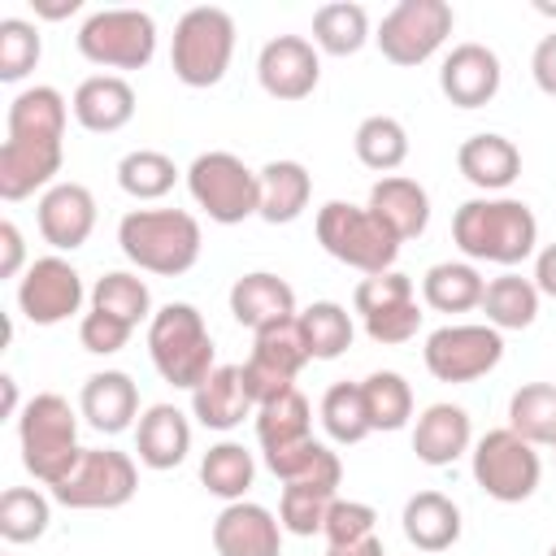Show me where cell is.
I'll return each mask as SVG.
<instances>
[{
    "mask_svg": "<svg viewBox=\"0 0 556 556\" xmlns=\"http://www.w3.org/2000/svg\"><path fill=\"white\" fill-rule=\"evenodd\" d=\"M261 174V222L269 226H287L308 208L313 195V174L300 161H269Z\"/></svg>",
    "mask_w": 556,
    "mask_h": 556,
    "instance_id": "obj_29",
    "label": "cell"
},
{
    "mask_svg": "<svg viewBox=\"0 0 556 556\" xmlns=\"http://www.w3.org/2000/svg\"><path fill=\"white\" fill-rule=\"evenodd\" d=\"M361 321H365V334H369L374 343L395 348V343H408V339L421 330V308H417V300H404V304L382 308V313L361 317Z\"/></svg>",
    "mask_w": 556,
    "mask_h": 556,
    "instance_id": "obj_47",
    "label": "cell"
},
{
    "mask_svg": "<svg viewBox=\"0 0 556 556\" xmlns=\"http://www.w3.org/2000/svg\"><path fill=\"white\" fill-rule=\"evenodd\" d=\"M43 39L39 26L26 17H4L0 22V83H22L39 65Z\"/></svg>",
    "mask_w": 556,
    "mask_h": 556,
    "instance_id": "obj_43",
    "label": "cell"
},
{
    "mask_svg": "<svg viewBox=\"0 0 556 556\" xmlns=\"http://www.w3.org/2000/svg\"><path fill=\"white\" fill-rule=\"evenodd\" d=\"M482 291H486V278L478 274L473 261H439L421 278V300L434 313H469V308H482Z\"/></svg>",
    "mask_w": 556,
    "mask_h": 556,
    "instance_id": "obj_31",
    "label": "cell"
},
{
    "mask_svg": "<svg viewBox=\"0 0 556 556\" xmlns=\"http://www.w3.org/2000/svg\"><path fill=\"white\" fill-rule=\"evenodd\" d=\"M256 78L269 100L295 104L317 91L321 56H317L313 39H304V35H274L256 56Z\"/></svg>",
    "mask_w": 556,
    "mask_h": 556,
    "instance_id": "obj_16",
    "label": "cell"
},
{
    "mask_svg": "<svg viewBox=\"0 0 556 556\" xmlns=\"http://www.w3.org/2000/svg\"><path fill=\"white\" fill-rule=\"evenodd\" d=\"M17 443H22V465L35 482L52 486L61 482L74 460L83 456L78 447V413L70 408L65 395L56 391H39L22 404L17 413Z\"/></svg>",
    "mask_w": 556,
    "mask_h": 556,
    "instance_id": "obj_5",
    "label": "cell"
},
{
    "mask_svg": "<svg viewBox=\"0 0 556 556\" xmlns=\"http://www.w3.org/2000/svg\"><path fill=\"white\" fill-rule=\"evenodd\" d=\"M552 452H556V443H552Z\"/></svg>",
    "mask_w": 556,
    "mask_h": 556,
    "instance_id": "obj_57",
    "label": "cell"
},
{
    "mask_svg": "<svg viewBox=\"0 0 556 556\" xmlns=\"http://www.w3.org/2000/svg\"><path fill=\"white\" fill-rule=\"evenodd\" d=\"M300 330H304V343H308V356H313V361H334V356H343V352L352 348V339H356V326H352L348 308L334 304V300L308 304V308L300 313Z\"/></svg>",
    "mask_w": 556,
    "mask_h": 556,
    "instance_id": "obj_38",
    "label": "cell"
},
{
    "mask_svg": "<svg viewBox=\"0 0 556 556\" xmlns=\"http://www.w3.org/2000/svg\"><path fill=\"white\" fill-rule=\"evenodd\" d=\"M530 74H534V87L543 96H556V30L543 35L534 43V56H530Z\"/></svg>",
    "mask_w": 556,
    "mask_h": 556,
    "instance_id": "obj_49",
    "label": "cell"
},
{
    "mask_svg": "<svg viewBox=\"0 0 556 556\" xmlns=\"http://www.w3.org/2000/svg\"><path fill=\"white\" fill-rule=\"evenodd\" d=\"M469 469H473L478 491L491 495L495 504H521V500H530L539 491V478H543V460H539L534 443H526L508 426L486 430L473 443Z\"/></svg>",
    "mask_w": 556,
    "mask_h": 556,
    "instance_id": "obj_9",
    "label": "cell"
},
{
    "mask_svg": "<svg viewBox=\"0 0 556 556\" xmlns=\"http://www.w3.org/2000/svg\"><path fill=\"white\" fill-rule=\"evenodd\" d=\"M135 452H139V465L165 473V469H178L191 452V421L178 404H152L139 413L135 421Z\"/></svg>",
    "mask_w": 556,
    "mask_h": 556,
    "instance_id": "obj_22",
    "label": "cell"
},
{
    "mask_svg": "<svg viewBox=\"0 0 556 556\" xmlns=\"http://www.w3.org/2000/svg\"><path fill=\"white\" fill-rule=\"evenodd\" d=\"M65 117L70 104L56 87H26L9 100V135L0 143V200L17 204L52 187L65 156Z\"/></svg>",
    "mask_w": 556,
    "mask_h": 556,
    "instance_id": "obj_1",
    "label": "cell"
},
{
    "mask_svg": "<svg viewBox=\"0 0 556 556\" xmlns=\"http://www.w3.org/2000/svg\"><path fill=\"white\" fill-rule=\"evenodd\" d=\"M452 243L469 261L486 265H521L539 252V222L526 200L513 195H473L452 213Z\"/></svg>",
    "mask_w": 556,
    "mask_h": 556,
    "instance_id": "obj_2",
    "label": "cell"
},
{
    "mask_svg": "<svg viewBox=\"0 0 556 556\" xmlns=\"http://www.w3.org/2000/svg\"><path fill=\"white\" fill-rule=\"evenodd\" d=\"M469 447H473V426H469V413L460 404L439 400V404L421 408V417L413 426V452L421 465L443 469V465L460 460Z\"/></svg>",
    "mask_w": 556,
    "mask_h": 556,
    "instance_id": "obj_25",
    "label": "cell"
},
{
    "mask_svg": "<svg viewBox=\"0 0 556 556\" xmlns=\"http://www.w3.org/2000/svg\"><path fill=\"white\" fill-rule=\"evenodd\" d=\"M361 395H365V413H369L374 430H404L408 426V417H413V387L404 382V374L374 369L361 382Z\"/></svg>",
    "mask_w": 556,
    "mask_h": 556,
    "instance_id": "obj_40",
    "label": "cell"
},
{
    "mask_svg": "<svg viewBox=\"0 0 556 556\" xmlns=\"http://www.w3.org/2000/svg\"><path fill=\"white\" fill-rule=\"evenodd\" d=\"M369 39V13L356 0H330L313 13V48L326 56H356Z\"/></svg>",
    "mask_w": 556,
    "mask_h": 556,
    "instance_id": "obj_32",
    "label": "cell"
},
{
    "mask_svg": "<svg viewBox=\"0 0 556 556\" xmlns=\"http://www.w3.org/2000/svg\"><path fill=\"white\" fill-rule=\"evenodd\" d=\"M456 169L465 174V182H473L486 195H500L504 187L517 182L521 174V152L513 139L495 135V130H478L456 148Z\"/></svg>",
    "mask_w": 556,
    "mask_h": 556,
    "instance_id": "obj_26",
    "label": "cell"
},
{
    "mask_svg": "<svg viewBox=\"0 0 556 556\" xmlns=\"http://www.w3.org/2000/svg\"><path fill=\"white\" fill-rule=\"evenodd\" d=\"M91 308L96 313H109V317H117V321H126L135 330L139 321H152V291H148V282L139 274L109 269L91 287Z\"/></svg>",
    "mask_w": 556,
    "mask_h": 556,
    "instance_id": "obj_37",
    "label": "cell"
},
{
    "mask_svg": "<svg viewBox=\"0 0 556 556\" xmlns=\"http://www.w3.org/2000/svg\"><path fill=\"white\" fill-rule=\"evenodd\" d=\"M534 9H539V13H543V17H556V4H547V0H539V4H534Z\"/></svg>",
    "mask_w": 556,
    "mask_h": 556,
    "instance_id": "obj_55",
    "label": "cell"
},
{
    "mask_svg": "<svg viewBox=\"0 0 556 556\" xmlns=\"http://www.w3.org/2000/svg\"><path fill=\"white\" fill-rule=\"evenodd\" d=\"M374 521H378L374 504H361V500H334L330 513H326L321 534H326L330 547H352V543H361V539H374Z\"/></svg>",
    "mask_w": 556,
    "mask_h": 556,
    "instance_id": "obj_46",
    "label": "cell"
},
{
    "mask_svg": "<svg viewBox=\"0 0 556 556\" xmlns=\"http://www.w3.org/2000/svg\"><path fill=\"white\" fill-rule=\"evenodd\" d=\"M317 243L348 269H361L365 278L369 274H387L395 269V256H400V239L361 204H348V200H326L317 208Z\"/></svg>",
    "mask_w": 556,
    "mask_h": 556,
    "instance_id": "obj_7",
    "label": "cell"
},
{
    "mask_svg": "<svg viewBox=\"0 0 556 556\" xmlns=\"http://www.w3.org/2000/svg\"><path fill=\"white\" fill-rule=\"evenodd\" d=\"M452 26H456V13H452L447 0H400V4L378 22L374 43H378V52H382L391 65L413 70V65L430 61V56L447 43Z\"/></svg>",
    "mask_w": 556,
    "mask_h": 556,
    "instance_id": "obj_13",
    "label": "cell"
},
{
    "mask_svg": "<svg viewBox=\"0 0 556 556\" xmlns=\"http://www.w3.org/2000/svg\"><path fill=\"white\" fill-rule=\"evenodd\" d=\"M70 113L91 135H113L135 117V87L122 74H91L74 87Z\"/></svg>",
    "mask_w": 556,
    "mask_h": 556,
    "instance_id": "obj_23",
    "label": "cell"
},
{
    "mask_svg": "<svg viewBox=\"0 0 556 556\" xmlns=\"http://www.w3.org/2000/svg\"><path fill=\"white\" fill-rule=\"evenodd\" d=\"M230 317L239 326H248L252 334H261L278 321L295 317V291L287 278H278L269 269H252V274L235 278V287H230Z\"/></svg>",
    "mask_w": 556,
    "mask_h": 556,
    "instance_id": "obj_20",
    "label": "cell"
},
{
    "mask_svg": "<svg viewBox=\"0 0 556 556\" xmlns=\"http://www.w3.org/2000/svg\"><path fill=\"white\" fill-rule=\"evenodd\" d=\"M400 243L426 235L430 226V195L417 178H404V174H387L369 187V204H365Z\"/></svg>",
    "mask_w": 556,
    "mask_h": 556,
    "instance_id": "obj_24",
    "label": "cell"
},
{
    "mask_svg": "<svg viewBox=\"0 0 556 556\" xmlns=\"http://www.w3.org/2000/svg\"><path fill=\"white\" fill-rule=\"evenodd\" d=\"M317 413H321V430H326L334 443H343V447H352V443H361L365 434H374L369 413H365L361 382H334V387H326Z\"/></svg>",
    "mask_w": 556,
    "mask_h": 556,
    "instance_id": "obj_41",
    "label": "cell"
},
{
    "mask_svg": "<svg viewBox=\"0 0 556 556\" xmlns=\"http://www.w3.org/2000/svg\"><path fill=\"white\" fill-rule=\"evenodd\" d=\"M421 361L434 382H478L504 361V334L486 321H452L426 334Z\"/></svg>",
    "mask_w": 556,
    "mask_h": 556,
    "instance_id": "obj_11",
    "label": "cell"
},
{
    "mask_svg": "<svg viewBox=\"0 0 556 556\" xmlns=\"http://www.w3.org/2000/svg\"><path fill=\"white\" fill-rule=\"evenodd\" d=\"M339 495L334 491H317V486H282V500H278V521L287 534H321L326 526V513Z\"/></svg>",
    "mask_w": 556,
    "mask_h": 556,
    "instance_id": "obj_44",
    "label": "cell"
},
{
    "mask_svg": "<svg viewBox=\"0 0 556 556\" xmlns=\"http://www.w3.org/2000/svg\"><path fill=\"white\" fill-rule=\"evenodd\" d=\"M30 4H35V17H48V22L74 17L83 9V0H30Z\"/></svg>",
    "mask_w": 556,
    "mask_h": 556,
    "instance_id": "obj_52",
    "label": "cell"
},
{
    "mask_svg": "<svg viewBox=\"0 0 556 556\" xmlns=\"http://www.w3.org/2000/svg\"><path fill=\"white\" fill-rule=\"evenodd\" d=\"M117 248L135 269L178 278L200 261L204 235L187 208H130L117 222Z\"/></svg>",
    "mask_w": 556,
    "mask_h": 556,
    "instance_id": "obj_3",
    "label": "cell"
},
{
    "mask_svg": "<svg viewBox=\"0 0 556 556\" xmlns=\"http://www.w3.org/2000/svg\"><path fill=\"white\" fill-rule=\"evenodd\" d=\"M404 300H417V295H413V278L400 274V269L369 274V278H361L356 291H352V304H356L361 317H374V313L395 308V304H404Z\"/></svg>",
    "mask_w": 556,
    "mask_h": 556,
    "instance_id": "obj_45",
    "label": "cell"
},
{
    "mask_svg": "<svg viewBox=\"0 0 556 556\" xmlns=\"http://www.w3.org/2000/svg\"><path fill=\"white\" fill-rule=\"evenodd\" d=\"M304 439H313V408L300 395V387L256 404V443H261L265 456L287 452V447H295Z\"/></svg>",
    "mask_w": 556,
    "mask_h": 556,
    "instance_id": "obj_30",
    "label": "cell"
},
{
    "mask_svg": "<svg viewBox=\"0 0 556 556\" xmlns=\"http://www.w3.org/2000/svg\"><path fill=\"white\" fill-rule=\"evenodd\" d=\"M308 361L313 356H308V343H304V330H300V313L291 321H278V326L261 330L252 339L248 361L239 365L252 404H265V400L282 395V391H291Z\"/></svg>",
    "mask_w": 556,
    "mask_h": 556,
    "instance_id": "obj_14",
    "label": "cell"
},
{
    "mask_svg": "<svg viewBox=\"0 0 556 556\" xmlns=\"http://www.w3.org/2000/svg\"><path fill=\"white\" fill-rule=\"evenodd\" d=\"M35 226L48 248L74 252L96 230V195L83 182H52L35 204Z\"/></svg>",
    "mask_w": 556,
    "mask_h": 556,
    "instance_id": "obj_18",
    "label": "cell"
},
{
    "mask_svg": "<svg viewBox=\"0 0 556 556\" xmlns=\"http://www.w3.org/2000/svg\"><path fill=\"white\" fill-rule=\"evenodd\" d=\"M256 404L243 387V369L239 365H217L195 391H191V417L204 430H235L243 426V417H252Z\"/></svg>",
    "mask_w": 556,
    "mask_h": 556,
    "instance_id": "obj_27",
    "label": "cell"
},
{
    "mask_svg": "<svg viewBox=\"0 0 556 556\" xmlns=\"http://www.w3.org/2000/svg\"><path fill=\"white\" fill-rule=\"evenodd\" d=\"M187 191L217 226H239L261 213V174L235 152H200L187 165Z\"/></svg>",
    "mask_w": 556,
    "mask_h": 556,
    "instance_id": "obj_8",
    "label": "cell"
},
{
    "mask_svg": "<svg viewBox=\"0 0 556 556\" xmlns=\"http://www.w3.org/2000/svg\"><path fill=\"white\" fill-rule=\"evenodd\" d=\"M74 39L100 70H143L156 56V22L143 9H96L83 17Z\"/></svg>",
    "mask_w": 556,
    "mask_h": 556,
    "instance_id": "obj_10",
    "label": "cell"
},
{
    "mask_svg": "<svg viewBox=\"0 0 556 556\" xmlns=\"http://www.w3.org/2000/svg\"><path fill=\"white\" fill-rule=\"evenodd\" d=\"M508 430L534 447L556 443V382H521L508 400Z\"/></svg>",
    "mask_w": 556,
    "mask_h": 556,
    "instance_id": "obj_36",
    "label": "cell"
},
{
    "mask_svg": "<svg viewBox=\"0 0 556 556\" xmlns=\"http://www.w3.org/2000/svg\"><path fill=\"white\" fill-rule=\"evenodd\" d=\"M252 478H256V460H252V452H248L243 443H235V439L213 443V447L204 452V460H200V482H204V491L217 495V500H226V504L243 500L248 486H252Z\"/></svg>",
    "mask_w": 556,
    "mask_h": 556,
    "instance_id": "obj_34",
    "label": "cell"
},
{
    "mask_svg": "<svg viewBox=\"0 0 556 556\" xmlns=\"http://www.w3.org/2000/svg\"><path fill=\"white\" fill-rule=\"evenodd\" d=\"M217 556H282V521L252 500H235L213 521Z\"/></svg>",
    "mask_w": 556,
    "mask_h": 556,
    "instance_id": "obj_19",
    "label": "cell"
},
{
    "mask_svg": "<svg viewBox=\"0 0 556 556\" xmlns=\"http://www.w3.org/2000/svg\"><path fill=\"white\" fill-rule=\"evenodd\" d=\"M326 556H387V547H382V539L374 534V539H361V543H352V547H330Z\"/></svg>",
    "mask_w": 556,
    "mask_h": 556,
    "instance_id": "obj_53",
    "label": "cell"
},
{
    "mask_svg": "<svg viewBox=\"0 0 556 556\" xmlns=\"http://www.w3.org/2000/svg\"><path fill=\"white\" fill-rule=\"evenodd\" d=\"M0 387H4V417H17L22 408H17V378H0Z\"/></svg>",
    "mask_w": 556,
    "mask_h": 556,
    "instance_id": "obj_54",
    "label": "cell"
},
{
    "mask_svg": "<svg viewBox=\"0 0 556 556\" xmlns=\"http://www.w3.org/2000/svg\"><path fill=\"white\" fill-rule=\"evenodd\" d=\"M235 56V17L217 4H195L174 22L169 70L182 87H217Z\"/></svg>",
    "mask_w": 556,
    "mask_h": 556,
    "instance_id": "obj_6",
    "label": "cell"
},
{
    "mask_svg": "<svg viewBox=\"0 0 556 556\" xmlns=\"http://www.w3.org/2000/svg\"><path fill=\"white\" fill-rule=\"evenodd\" d=\"M539 300H543V295H539L534 278H521V274L504 269V274L491 278L486 291H482L486 326H495L500 334H504V330H526V326H534V317H539Z\"/></svg>",
    "mask_w": 556,
    "mask_h": 556,
    "instance_id": "obj_33",
    "label": "cell"
},
{
    "mask_svg": "<svg viewBox=\"0 0 556 556\" xmlns=\"http://www.w3.org/2000/svg\"><path fill=\"white\" fill-rule=\"evenodd\" d=\"M174 182H178V165L156 148H135L117 161V187L139 204L161 200L165 191H174Z\"/></svg>",
    "mask_w": 556,
    "mask_h": 556,
    "instance_id": "obj_39",
    "label": "cell"
},
{
    "mask_svg": "<svg viewBox=\"0 0 556 556\" xmlns=\"http://www.w3.org/2000/svg\"><path fill=\"white\" fill-rule=\"evenodd\" d=\"M213 334L200 317L195 304L169 300L152 313L148 321V356L156 365V374L178 387V391H195L217 365H213Z\"/></svg>",
    "mask_w": 556,
    "mask_h": 556,
    "instance_id": "obj_4",
    "label": "cell"
},
{
    "mask_svg": "<svg viewBox=\"0 0 556 556\" xmlns=\"http://www.w3.org/2000/svg\"><path fill=\"white\" fill-rule=\"evenodd\" d=\"M130 326L126 321H117V317H109V313H96V308H87L83 317H78V343H83V352H91V356H113V352H122L126 343H130Z\"/></svg>",
    "mask_w": 556,
    "mask_h": 556,
    "instance_id": "obj_48",
    "label": "cell"
},
{
    "mask_svg": "<svg viewBox=\"0 0 556 556\" xmlns=\"http://www.w3.org/2000/svg\"><path fill=\"white\" fill-rule=\"evenodd\" d=\"M48 491L65 508H122L139 491V465L117 447H83L74 469Z\"/></svg>",
    "mask_w": 556,
    "mask_h": 556,
    "instance_id": "obj_12",
    "label": "cell"
},
{
    "mask_svg": "<svg viewBox=\"0 0 556 556\" xmlns=\"http://www.w3.org/2000/svg\"><path fill=\"white\" fill-rule=\"evenodd\" d=\"M83 274L61 252L30 261L26 274L17 278V313L30 326H61L83 308Z\"/></svg>",
    "mask_w": 556,
    "mask_h": 556,
    "instance_id": "obj_15",
    "label": "cell"
},
{
    "mask_svg": "<svg viewBox=\"0 0 556 556\" xmlns=\"http://www.w3.org/2000/svg\"><path fill=\"white\" fill-rule=\"evenodd\" d=\"M26 265V243H22V230L13 222H0V274L4 278H17Z\"/></svg>",
    "mask_w": 556,
    "mask_h": 556,
    "instance_id": "obj_50",
    "label": "cell"
},
{
    "mask_svg": "<svg viewBox=\"0 0 556 556\" xmlns=\"http://www.w3.org/2000/svg\"><path fill=\"white\" fill-rule=\"evenodd\" d=\"M52 504L35 486H9L0 495V539L4 543H35L48 534Z\"/></svg>",
    "mask_w": 556,
    "mask_h": 556,
    "instance_id": "obj_42",
    "label": "cell"
},
{
    "mask_svg": "<svg viewBox=\"0 0 556 556\" xmlns=\"http://www.w3.org/2000/svg\"><path fill=\"white\" fill-rule=\"evenodd\" d=\"M534 287H539V295L556 300V243L534 252Z\"/></svg>",
    "mask_w": 556,
    "mask_h": 556,
    "instance_id": "obj_51",
    "label": "cell"
},
{
    "mask_svg": "<svg viewBox=\"0 0 556 556\" xmlns=\"http://www.w3.org/2000/svg\"><path fill=\"white\" fill-rule=\"evenodd\" d=\"M352 148H356V161H361L365 169H374V174L387 178L391 169H400V165L408 161V130H404L391 113H369V117L356 126Z\"/></svg>",
    "mask_w": 556,
    "mask_h": 556,
    "instance_id": "obj_35",
    "label": "cell"
},
{
    "mask_svg": "<svg viewBox=\"0 0 556 556\" xmlns=\"http://www.w3.org/2000/svg\"><path fill=\"white\" fill-rule=\"evenodd\" d=\"M547 556H556V543H552V552H547Z\"/></svg>",
    "mask_w": 556,
    "mask_h": 556,
    "instance_id": "obj_56",
    "label": "cell"
},
{
    "mask_svg": "<svg viewBox=\"0 0 556 556\" xmlns=\"http://www.w3.org/2000/svg\"><path fill=\"white\" fill-rule=\"evenodd\" d=\"M400 526H404V539L417 552L434 556V552H447L460 539V508L443 491H417V495L404 500Z\"/></svg>",
    "mask_w": 556,
    "mask_h": 556,
    "instance_id": "obj_28",
    "label": "cell"
},
{
    "mask_svg": "<svg viewBox=\"0 0 556 556\" xmlns=\"http://www.w3.org/2000/svg\"><path fill=\"white\" fill-rule=\"evenodd\" d=\"M500 83H504V70H500V56L486 48V43H456L443 65H439V91L447 96V104L456 109H482L500 96Z\"/></svg>",
    "mask_w": 556,
    "mask_h": 556,
    "instance_id": "obj_17",
    "label": "cell"
},
{
    "mask_svg": "<svg viewBox=\"0 0 556 556\" xmlns=\"http://www.w3.org/2000/svg\"><path fill=\"white\" fill-rule=\"evenodd\" d=\"M78 413H83L87 426L100 430V434H122V430H130L135 417H139V387H135V378L122 374V369H100V374H91V378L83 382V391H78Z\"/></svg>",
    "mask_w": 556,
    "mask_h": 556,
    "instance_id": "obj_21",
    "label": "cell"
}]
</instances>
